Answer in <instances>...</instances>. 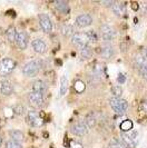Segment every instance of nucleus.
<instances>
[{
  "label": "nucleus",
  "instance_id": "nucleus-1",
  "mask_svg": "<svg viewBox=\"0 0 147 148\" xmlns=\"http://www.w3.org/2000/svg\"><path fill=\"white\" fill-rule=\"evenodd\" d=\"M43 68V62L39 59L30 60L29 62H27L23 68H22V73L27 77H35L38 75V73Z\"/></svg>",
  "mask_w": 147,
  "mask_h": 148
},
{
  "label": "nucleus",
  "instance_id": "nucleus-2",
  "mask_svg": "<svg viewBox=\"0 0 147 148\" xmlns=\"http://www.w3.org/2000/svg\"><path fill=\"white\" fill-rule=\"evenodd\" d=\"M109 106L117 115H120V116L125 115L128 110V103H127V100L123 99V98L111 97L109 99Z\"/></svg>",
  "mask_w": 147,
  "mask_h": 148
},
{
  "label": "nucleus",
  "instance_id": "nucleus-3",
  "mask_svg": "<svg viewBox=\"0 0 147 148\" xmlns=\"http://www.w3.org/2000/svg\"><path fill=\"white\" fill-rule=\"evenodd\" d=\"M17 66V62L11 58H3L0 60V76L5 77L11 74Z\"/></svg>",
  "mask_w": 147,
  "mask_h": 148
},
{
  "label": "nucleus",
  "instance_id": "nucleus-4",
  "mask_svg": "<svg viewBox=\"0 0 147 148\" xmlns=\"http://www.w3.org/2000/svg\"><path fill=\"white\" fill-rule=\"evenodd\" d=\"M89 41H90V38L87 32H75L71 36V42L76 47L84 48V47L88 46Z\"/></svg>",
  "mask_w": 147,
  "mask_h": 148
},
{
  "label": "nucleus",
  "instance_id": "nucleus-5",
  "mask_svg": "<svg viewBox=\"0 0 147 148\" xmlns=\"http://www.w3.org/2000/svg\"><path fill=\"white\" fill-rule=\"evenodd\" d=\"M28 103L31 107H35V108H39L41 107L45 103V98L43 94H39L36 91H31L28 95Z\"/></svg>",
  "mask_w": 147,
  "mask_h": 148
},
{
  "label": "nucleus",
  "instance_id": "nucleus-6",
  "mask_svg": "<svg viewBox=\"0 0 147 148\" xmlns=\"http://www.w3.org/2000/svg\"><path fill=\"white\" fill-rule=\"evenodd\" d=\"M100 36H102V39L105 40V41H111L114 38L116 37V30L114 29L110 25H107L105 23L100 27Z\"/></svg>",
  "mask_w": 147,
  "mask_h": 148
},
{
  "label": "nucleus",
  "instance_id": "nucleus-7",
  "mask_svg": "<svg viewBox=\"0 0 147 148\" xmlns=\"http://www.w3.org/2000/svg\"><path fill=\"white\" fill-rule=\"evenodd\" d=\"M27 121L31 127H40L44 125V119L35 110H30L27 114Z\"/></svg>",
  "mask_w": 147,
  "mask_h": 148
},
{
  "label": "nucleus",
  "instance_id": "nucleus-8",
  "mask_svg": "<svg viewBox=\"0 0 147 148\" xmlns=\"http://www.w3.org/2000/svg\"><path fill=\"white\" fill-rule=\"evenodd\" d=\"M28 44H29V38H28V35L26 31L23 30H20V31H17V35H16V45L19 49H26L28 47Z\"/></svg>",
  "mask_w": 147,
  "mask_h": 148
},
{
  "label": "nucleus",
  "instance_id": "nucleus-9",
  "mask_svg": "<svg viewBox=\"0 0 147 148\" xmlns=\"http://www.w3.org/2000/svg\"><path fill=\"white\" fill-rule=\"evenodd\" d=\"M38 19H39V25L41 27V29L45 32H50L52 30V22L49 18V16L46 14H39L38 15Z\"/></svg>",
  "mask_w": 147,
  "mask_h": 148
},
{
  "label": "nucleus",
  "instance_id": "nucleus-10",
  "mask_svg": "<svg viewBox=\"0 0 147 148\" xmlns=\"http://www.w3.org/2000/svg\"><path fill=\"white\" fill-rule=\"evenodd\" d=\"M70 130L75 136L81 137V136H85L87 133V125H86L85 121H77L71 126Z\"/></svg>",
  "mask_w": 147,
  "mask_h": 148
},
{
  "label": "nucleus",
  "instance_id": "nucleus-11",
  "mask_svg": "<svg viewBox=\"0 0 147 148\" xmlns=\"http://www.w3.org/2000/svg\"><path fill=\"white\" fill-rule=\"evenodd\" d=\"M76 26L78 27H88L93 23V17L88 14H81V15L77 16L76 20H75Z\"/></svg>",
  "mask_w": 147,
  "mask_h": 148
},
{
  "label": "nucleus",
  "instance_id": "nucleus-12",
  "mask_svg": "<svg viewBox=\"0 0 147 148\" xmlns=\"http://www.w3.org/2000/svg\"><path fill=\"white\" fill-rule=\"evenodd\" d=\"M100 53H102V57L104 59H111L115 56V48L111 44L106 42V44H104L102 46Z\"/></svg>",
  "mask_w": 147,
  "mask_h": 148
},
{
  "label": "nucleus",
  "instance_id": "nucleus-13",
  "mask_svg": "<svg viewBox=\"0 0 147 148\" xmlns=\"http://www.w3.org/2000/svg\"><path fill=\"white\" fill-rule=\"evenodd\" d=\"M120 143L124 146V148H136V144H137L128 134L120 135Z\"/></svg>",
  "mask_w": 147,
  "mask_h": 148
},
{
  "label": "nucleus",
  "instance_id": "nucleus-14",
  "mask_svg": "<svg viewBox=\"0 0 147 148\" xmlns=\"http://www.w3.org/2000/svg\"><path fill=\"white\" fill-rule=\"evenodd\" d=\"M31 47H32L34 51L37 53H45L47 50V46L45 44V41H43L41 39H35L31 42Z\"/></svg>",
  "mask_w": 147,
  "mask_h": 148
},
{
  "label": "nucleus",
  "instance_id": "nucleus-15",
  "mask_svg": "<svg viewBox=\"0 0 147 148\" xmlns=\"http://www.w3.org/2000/svg\"><path fill=\"white\" fill-rule=\"evenodd\" d=\"M47 89H48L47 84H46V82L41 80V79L35 80L34 84H32V91H36V92H39V94L45 95V92L47 91Z\"/></svg>",
  "mask_w": 147,
  "mask_h": 148
},
{
  "label": "nucleus",
  "instance_id": "nucleus-16",
  "mask_svg": "<svg viewBox=\"0 0 147 148\" xmlns=\"http://www.w3.org/2000/svg\"><path fill=\"white\" fill-rule=\"evenodd\" d=\"M134 64L135 66L139 69V71L144 70V69H147V58L144 56V55H137L135 58H134Z\"/></svg>",
  "mask_w": 147,
  "mask_h": 148
},
{
  "label": "nucleus",
  "instance_id": "nucleus-17",
  "mask_svg": "<svg viewBox=\"0 0 147 148\" xmlns=\"http://www.w3.org/2000/svg\"><path fill=\"white\" fill-rule=\"evenodd\" d=\"M111 10H113V12L117 17H123L126 12L125 6L122 2H114L113 6H111Z\"/></svg>",
  "mask_w": 147,
  "mask_h": 148
},
{
  "label": "nucleus",
  "instance_id": "nucleus-18",
  "mask_svg": "<svg viewBox=\"0 0 147 148\" xmlns=\"http://www.w3.org/2000/svg\"><path fill=\"white\" fill-rule=\"evenodd\" d=\"M0 92L5 96H10L14 92V86L9 82H2L0 85Z\"/></svg>",
  "mask_w": 147,
  "mask_h": 148
},
{
  "label": "nucleus",
  "instance_id": "nucleus-19",
  "mask_svg": "<svg viewBox=\"0 0 147 148\" xmlns=\"http://www.w3.org/2000/svg\"><path fill=\"white\" fill-rule=\"evenodd\" d=\"M9 136H10V138H11V140H15V141H17V143H19V144H21L22 141L25 140V136H23L22 132L17 130V129L10 130V132H9Z\"/></svg>",
  "mask_w": 147,
  "mask_h": 148
},
{
  "label": "nucleus",
  "instance_id": "nucleus-20",
  "mask_svg": "<svg viewBox=\"0 0 147 148\" xmlns=\"http://www.w3.org/2000/svg\"><path fill=\"white\" fill-rule=\"evenodd\" d=\"M60 32L64 37H71L75 31H74V27L70 25H63L60 27Z\"/></svg>",
  "mask_w": 147,
  "mask_h": 148
},
{
  "label": "nucleus",
  "instance_id": "nucleus-21",
  "mask_svg": "<svg viewBox=\"0 0 147 148\" xmlns=\"http://www.w3.org/2000/svg\"><path fill=\"white\" fill-rule=\"evenodd\" d=\"M16 35H17V31H16V28L15 27H9L6 31V38H7L8 42H10V44H14L16 42Z\"/></svg>",
  "mask_w": 147,
  "mask_h": 148
},
{
  "label": "nucleus",
  "instance_id": "nucleus-22",
  "mask_svg": "<svg viewBox=\"0 0 147 148\" xmlns=\"http://www.w3.org/2000/svg\"><path fill=\"white\" fill-rule=\"evenodd\" d=\"M80 55H81V58H84V59H90L93 57V55H94V49L88 45V46L81 48Z\"/></svg>",
  "mask_w": 147,
  "mask_h": 148
},
{
  "label": "nucleus",
  "instance_id": "nucleus-23",
  "mask_svg": "<svg viewBox=\"0 0 147 148\" xmlns=\"http://www.w3.org/2000/svg\"><path fill=\"white\" fill-rule=\"evenodd\" d=\"M54 5H55L56 9L60 12H63V14H67L69 11V6L65 1H56Z\"/></svg>",
  "mask_w": 147,
  "mask_h": 148
},
{
  "label": "nucleus",
  "instance_id": "nucleus-24",
  "mask_svg": "<svg viewBox=\"0 0 147 148\" xmlns=\"http://www.w3.org/2000/svg\"><path fill=\"white\" fill-rule=\"evenodd\" d=\"M110 91H111V94H113V97H116V98H120L122 95H123V88H122L120 86H118V85L113 86Z\"/></svg>",
  "mask_w": 147,
  "mask_h": 148
},
{
  "label": "nucleus",
  "instance_id": "nucleus-25",
  "mask_svg": "<svg viewBox=\"0 0 147 148\" xmlns=\"http://www.w3.org/2000/svg\"><path fill=\"white\" fill-rule=\"evenodd\" d=\"M133 128V121L127 119V120H124L122 124H120V129L123 132H129L131 129Z\"/></svg>",
  "mask_w": 147,
  "mask_h": 148
},
{
  "label": "nucleus",
  "instance_id": "nucleus-26",
  "mask_svg": "<svg viewBox=\"0 0 147 148\" xmlns=\"http://www.w3.org/2000/svg\"><path fill=\"white\" fill-rule=\"evenodd\" d=\"M108 147L109 148H124V146L122 145L120 140H118L117 138H111L108 144Z\"/></svg>",
  "mask_w": 147,
  "mask_h": 148
},
{
  "label": "nucleus",
  "instance_id": "nucleus-27",
  "mask_svg": "<svg viewBox=\"0 0 147 148\" xmlns=\"http://www.w3.org/2000/svg\"><path fill=\"white\" fill-rule=\"evenodd\" d=\"M67 91V77L63 76L60 82V95H65Z\"/></svg>",
  "mask_w": 147,
  "mask_h": 148
},
{
  "label": "nucleus",
  "instance_id": "nucleus-28",
  "mask_svg": "<svg viewBox=\"0 0 147 148\" xmlns=\"http://www.w3.org/2000/svg\"><path fill=\"white\" fill-rule=\"evenodd\" d=\"M86 125L88 127H90V128H93V127H95L96 125V118H95V116H87V118H86Z\"/></svg>",
  "mask_w": 147,
  "mask_h": 148
},
{
  "label": "nucleus",
  "instance_id": "nucleus-29",
  "mask_svg": "<svg viewBox=\"0 0 147 148\" xmlns=\"http://www.w3.org/2000/svg\"><path fill=\"white\" fill-rule=\"evenodd\" d=\"M6 148H22L21 144H19V143H17L15 140H10L7 141L6 143Z\"/></svg>",
  "mask_w": 147,
  "mask_h": 148
},
{
  "label": "nucleus",
  "instance_id": "nucleus-30",
  "mask_svg": "<svg viewBox=\"0 0 147 148\" xmlns=\"http://www.w3.org/2000/svg\"><path fill=\"white\" fill-rule=\"evenodd\" d=\"M12 110H14L16 115H21L22 112H23V106L21 104H17L12 107Z\"/></svg>",
  "mask_w": 147,
  "mask_h": 148
},
{
  "label": "nucleus",
  "instance_id": "nucleus-31",
  "mask_svg": "<svg viewBox=\"0 0 147 148\" xmlns=\"http://www.w3.org/2000/svg\"><path fill=\"white\" fill-rule=\"evenodd\" d=\"M75 88H76V90H77L78 92H81V91H84V89H85V85H84L82 82L78 80V82H76V84H75Z\"/></svg>",
  "mask_w": 147,
  "mask_h": 148
},
{
  "label": "nucleus",
  "instance_id": "nucleus-32",
  "mask_svg": "<svg viewBox=\"0 0 147 148\" xmlns=\"http://www.w3.org/2000/svg\"><path fill=\"white\" fill-rule=\"evenodd\" d=\"M70 146H71V148H82V146H81L78 141H73Z\"/></svg>",
  "mask_w": 147,
  "mask_h": 148
},
{
  "label": "nucleus",
  "instance_id": "nucleus-33",
  "mask_svg": "<svg viewBox=\"0 0 147 148\" xmlns=\"http://www.w3.org/2000/svg\"><path fill=\"white\" fill-rule=\"evenodd\" d=\"M142 109L145 111V112H147V99L143 100V103H142Z\"/></svg>",
  "mask_w": 147,
  "mask_h": 148
},
{
  "label": "nucleus",
  "instance_id": "nucleus-34",
  "mask_svg": "<svg viewBox=\"0 0 147 148\" xmlns=\"http://www.w3.org/2000/svg\"><path fill=\"white\" fill-rule=\"evenodd\" d=\"M140 75H142V77H143V78L147 82V69L142 70V71H140Z\"/></svg>",
  "mask_w": 147,
  "mask_h": 148
},
{
  "label": "nucleus",
  "instance_id": "nucleus-35",
  "mask_svg": "<svg viewBox=\"0 0 147 148\" xmlns=\"http://www.w3.org/2000/svg\"><path fill=\"white\" fill-rule=\"evenodd\" d=\"M142 9H143V11L147 14V2L146 3H142Z\"/></svg>",
  "mask_w": 147,
  "mask_h": 148
},
{
  "label": "nucleus",
  "instance_id": "nucleus-36",
  "mask_svg": "<svg viewBox=\"0 0 147 148\" xmlns=\"http://www.w3.org/2000/svg\"><path fill=\"white\" fill-rule=\"evenodd\" d=\"M143 55H144V56H145V57L147 58V47L145 48V49H144V53H143Z\"/></svg>",
  "mask_w": 147,
  "mask_h": 148
},
{
  "label": "nucleus",
  "instance_id": "nucleus-37",
  "mask_svg": "<svg viewBox=\"0 0 147 148\" xmlns=\"http://www.w3.org/2000/svg\"><path fill=\"white\" fill-rule=\"evenodd\" d=\"M1 144H2V137H0V146H1Z\"/></svg>",
  "mask_w": 147,
  "mask_h": 148
},
{
  "label": "nucleus",
  "instance_id": "nucleus-38",
  "mask_svg": "<svg viewBox=\"0 0 147 148\" xmlns=\"http://www.w3.org/2000/svg\"><path fill=\"white\" fill-rule=\"evenodd\" d=\"M1 127H2V125H1V121H0V128H1Z\"/></svg>",
  "mask_w": 147,
  "mask_h": 148
}]
</instances>
